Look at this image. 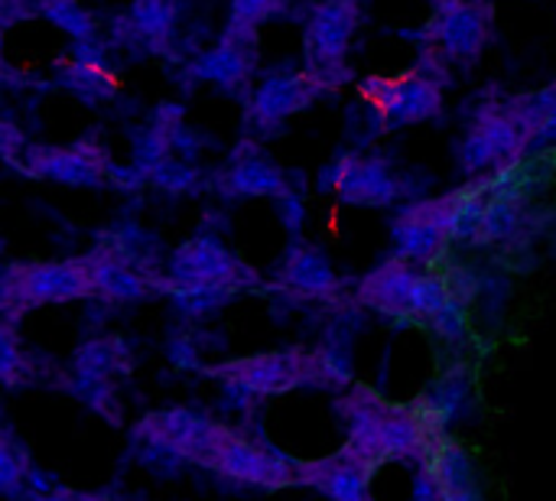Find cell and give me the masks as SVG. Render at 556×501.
<instances>
[{
  "mask_svg": "<svg viewBox=\"0 0 556 501\" xmlns=\"http://www.w3.org/2000/svg\"><path fill=\"white\" fill-rule=\"evenodd\" d=\"M33 479V469H29V456L26 450L13 440V434L7 430L3 434V447H0V486L7 496H13L20 486H26Z\"/></svg>",
  "mask_w": 556,
  "mask_h": 501,
  "instance_id": "24",
  "label": "cell"
},
{
  "mask_svg": "<svg viewBox=\"0 0 556 501\" xmlns=\"http://www.w3.org/2000/svg\"><path fill=\"white\" fill-rule=\"evenodd\" d=\"M59 85L85 101H104V98H114V91H117L114 72H111L104 52L94 46V39L75 42L72 59L59 65Z\"/></svg>",
  "mask_w": 556,
  "mask_h": 501,
  "instance_id": "20",
  "label": "cell"
},
{
  "mask_svg": "<svg viewBox=\"0 0 556 501\" xmlns=\"http://www.w3.org/2000/svg\"><path fill=\"white\" fill-rule=\"evenodd\" d=\"M23 501H117L111 496H98V492H72V489H52V492H42V496H33V499Z\"/></svg>",
  "mask_w": 556,
  "mask_h": 501,
  "instance_id": "29",
  "label": "cell"
},
{
  "mask_svg": "<svg viewBox=\"0 0 556 501\" xmlns=\"http://www.w3.org/2000/svg\"><path fill=\"white\" fill-rule=\"evenodd\" d=\"M300 469V486L319 489L329 501H371L368 486H371V469L339 450L336 456L313 460V463H296Z\"/></svg>",
  "mask_w": 556,
  "mask_h": 501,
  "instance_id": "19",
  "label": "cell"
},
{
  "mask_svg": "<svg viewBox=\"0 0 556 501\" xmlns=\"http://www.w3.org/2000/svg\"><path fill=\"white\" fill-rule=\"evenodd\" d=\"M492 13L489 3L472 0H437L433 16L424 29L430 49H437L446 62H476L489 42Z\"/></svg>",
  "mask_w": 556,
  "mask_h": 501,
  "instance_id": "10",
  "label": "cell"
},
{
  "mask_svg": "<svg viewBox=\"0 0 556 501\" xmlns=\"http://www.w3.org/2000/svg\"><path fill=\"white\" fill-rule=\"evenodd\" d=\"M212 430H215V421H208L205 414L189 411V408H169V411L147 414L134 427V437L140 443H150L153 450H163V453L195 463L205 440L212 437Z\"/></svg>",
  "mask_w": 556,
  "mask_h": 501,
  "instance_id": "15",
  "label": "cell"
},
{
  "mask_svg": "<svg viewBox=\"0 0 556 501\" xmlns=\"http://www.w3.org/2000/svg\"><path fill=\"white\" fill-rule=\"evenodd\" d=\"M195 466H205L228 483L257 486V489L300 486V469L293 460H287L274 447L251 440V437H244L231 427H222V424H215V430L205 440Z\"/></svg>",
  "mask_w": 556,
  "mask_h": 501,
  "instance_id": "6",
  "label": "cell"
},
{
  "mask_svg": "<svg viewBox=\"0 0 556 501\" xmlns=\"http://www.w3.org/2000/svg\"><path fill=\"white\" fill-rule=\"evenodd\" d=\"M531 147H538L534 104L531 95H518L479 104L456 156L459 170L476 179L518 166Z\"/></svg>",
  "mask_w": 556,
  "mask_h": 501,
  "instance_id": "3",
  "label": "cell"
},
{
  "mask_svg": "<svg viewBox=\"0 0 556 501\" xmlns=\"http://www.w3.org/2000/svg\"><path fill=\"white\" fill-rule=\"evenodd\" d=\"M127 26L150 52L166 49L176 26V0H134L127 13Z\"/></svg>",
  "mask_w": 556,
  "mask_h": 501,
  "instance_id": "22",
  "label": "cell"
},
{
  "mask_svg": "<svg viewBox=\"0 0 556 501\" xmlns=\"http://www.w3.org/2000/svg\"><path fill=\"white\" fill-rule=\"evenodd\" d=\"M85 261L91 267V280H94L98 300H108V303H137V300H147V297H156V293L166 297V277L147 274L140 267L114 258L101 245L91 248L85 254Z\"/></svg>",
  "mask_w": 556,
  "mask_h": 501,
  "instance_id": "16",
  "label": "cell"
},
{
  "mask_svg": "<svg viewBox=\"0 0 556 501\" xmlns=\"http://www.w3.org/2000/svg\"><path fill=\"white\" fill-rule=\"evenodd\" d=\"M0 368H3V385H20V372L29 378V362L26 355H20L16 349V336H13V323H3V342H0Z\"/></svg>",
  "mask_w": 556,
  "mask_h": 501,
  "instance_id": "28",
  "label": "cell"
},
{
  "mask_svg": "<svg viewBox=\"0 0 556 501\" xmlns=\"http://www.w3.org/2000/svg\"><path fill=\"white\" fill-rule=\"evenodd\" d=\"M472 3H489V0H472Z\"/></svg>",
  "mask_w": 556,
  "mask_h": 501,
  "instance_id": "30",
  "label": "cell"
},
{
  "mask_svg": "<svg viewBox=\"0 0 556 501\" xmlns=\"http://www.w3.org/2000/svg\"><path fill=\"white\" fill-rule=\"evenodd\" d=\"M23 16H46L49 23H55L62 33H68L75 42L94 39V23L88 16L85 7H78V0H20Z\"/></svg>",
  "mask_w": 556,
  "mask_h": 501,
  "instance_id": "23",
  "label": "cell"
},
{
  "mask_svg": "<svg viewBox=\"0 0 556 501\" xmlns=\"http://www.w3.org/2000/svg\"><path fill=\"white\" fill-rule=\"evenodd\" d=\"M254 39H257V33L228 23L222 39L192 62V75L202 82H212L218 88H228V91L244 88V82L254 72Z\"/></svg>",
  "mask_w": 556,
  "mask_h": 501,
  "instance_id": "17",
  "label": "cell"
},
{
  "mask_svg": "<svg viewBox=\"0 0 556 501\" xmlns=\"http://www.w3.org/2000/svg\"><path fill=\"white\" fill-rule=\"evenodd\" d=\"M358 95L365 104H371L375 117L381 121V130L424 124L443 111V85L417 68L394 78L368 75L358 82Z\"/></svg>",
  "mask_w": 556,
  "mask_h": 501,
  "instance_id": "8",
  "label": "cell"
},
{
  "mask_svg": "<svg viewBox=\"0 0 556 501\" xmlns=\"http://www.w3.org/2000/svg\"><path fill=\"white\" fill-rule=\"evenodd\" d=\"M453 300V290L446 280L424 274L414 261L388 258L378 264L362 284H358V303L391 316V320H410L430 326V320Z\"/></svg>",
  "mask_w": 556,
  "mask_h": 501,
  "instance_id": "4",
  "label": "cell"
},
{
  "mask_svg": "<svg viewBox=\"0 0 556 501\" xmlns=\"http://www.w3.org/2000/svg\"><path fill=\"white\" fill-rule=\"evenodd\" d=\"M150 179H153L160 189H166V192H189V189H195L199 173H195L192 166L179 163V160H163V163L153 166Z\"/></svg>",
  "mask_w": 556,
  "mask_h": 501,
  "instance_id": "26",
  "label": "cell"
},
{
  "mask_svg": "<svg viewBox=\"0 0 556 501\" xmlns=\"http://www.w3.org/2000/svg\"><path fill=\"white\" fill-rule=\"evenodd\" d=\"M257 284V271L212 235H199L179 245L166 271V297L189 316L212 313Z\"/></svg>",
  "mask_w": 556,
  "mask_h": 501,
  "instance_id": "1",
  "label": "cell"
},
{
  "mask_svg": "<svg viewBox=\"0 0 556 501\" xmlns=\"http://www.w3.org/2000/svg\"><path fill=\"white\" fill-rule=\"evenodd\" d=\"M362 23V0H319L303 29V72H309L323 91H336L349 82V49Z\"/></svg>",
  "mask_w": 556,
  "mask_h": 501,
  "instance_id": "7",
  "label": "cell"
},
{
  "mask_svg": "<svg viewBox=\"0 0 556 501\" xmlns=\"http://www.w3.org/2000/svg\"><path fill=\"white\" fill-rule=\"evenodd\" d=\"M466 303L453 293V300L430 320V329L443 339V342H459L466 336Z\"/></svg>",
  "mask_w": 556,
  "mask_h": 501,
  "instance_id": "27",
  "label": "cell"
},
{
  "mask_svg": "<svg viewBox=\"0 0 556 501\" xmlns=\"http://www.w3.org/2000/svg\"><path fill=\"white\" fill-rule=\"evenodd\" d=\"M456 218H459V189L407 205L391 225V241L397 258L414 264L437 261L446 251V245L456 241Z\"/></svg>",
  "mask_w": 556,
  "mask_h": 501,
  "instance_id": "9",
  "label": "cell"
},
{
  "mask_svg": "<svg viewBox=\"0 0 556 501\" xmlns=\"http://www.w3.org/2000/svg\"><path fill=\"white\" fill-rule=\"evenodd\" d=\"M319 186L332 196H339L342 202L352 205H391L401 199V179L394 173V166L384 156L375 153H342L332 166L323 170Z\"/></svg>",
  "mask_w": 556,
  "mask_h": 501,
  "instance_id": "11",
  "label": "cell"
},
{
  "mask_svg": "<svg viewBox=\"0 0 556 501\" xmlns=\"http://www.w3.org/2000/svg\"><path fill=\"white\" fill-rule=\"evenodd\" d=\"M215 189L225 199H290L287 173L254 143H241L231 153L228 166L215 176Z\"/></svg>",
  "mask_w": 556,
  "mask_h": 501,
  "instance_id": "14",
  "label": "cell"
},
{
  "mask_svg": "<svg viewBox=\"0 0 556 501\" xmlns=\"http://www.w3.org/2000/svg\"><path fill=\"white\" fill-rule=\"evenodd\" d=\"M72 372L75 381H98V385H114V375H127L130 372V349L124 339L117 336H104V339H91L85 342L75 359H72Z\"/></svg>",
  "mask_w": 556,
  "mask_h": 501,
  "instance_id": "21",
  "label": "cell"
},
{
  "mask_svg": "<svg viewBox=\"0 0 556 501\" xmlns=\"http://www.w3.org/2000/svg\"><path fill=\"white\" fill-rule=\"evenodd\" d=\"M16 170L36 179H52L65 186H104L111 183V160L108 153L91 143H65V147H49V143H26V150L16 160Z\"/></svg>",
  "mask_w": 556,
  "mask_h": 501,
  "instance_id": "12",
  "label": "cell"
},
{
  "mask_svg": "<svg viewBox=\"0 0 556 501\" xmlns=\"http://www.w3.org/2000/svg\"><path fill=\"white\" fill-rule=\"evenodd\" d=\"M287 0H228L231 10V26L257 33L261 23H267L277 10H283Z\"/></svg>",
  "mask_w": 556,
  "mask_h": 501,
  "instance_id": "25",
  "label": "cell"
},
{
  "mask_svg": "<svg viewBox=\"0 0 556 501\" xmlns=\"http://www.w3.org/2000/svg\"><path fill=\"white\" fill-rule=\"evenodd\" d=\"M277 287L300 300H332L339 293V277L332 261L316 245H296L287 251L274 274Z\"/></svg>",
  "mask_w": 556,
  "mask_h": 501,
  "instance_id": "18",
  "label": "cell"
},
{
  "mask_svg": "<svg viewBox=\"0 0 556 501\" xmlns=\"http://www.w3.org/2000/svg\"><path fill=\"white\" fill-rule=\"evenodd\" d=\"M319 95H326V91L309 72H274V75L261 78V85L254 88V95L248 101V121L257 130H274L287 117L306 111Z\"/></svg>",
  "mask_w": 556,
  "mask_h": 501,
  "instance_id": "13",
  "label": "cell"
},
{
  "mask_svg": "<svg viewBox=\"0 0 556 501\" xmlns=\"http://www.w3.org/2000/svg\"><path fill=\"white\" fill-rule=\"evenodd\" d=\"M202 372L212 381H222L225 388L248 398H274L296 388H342L352 378L349 362L329 349H313V352L287 349V352L248 355V359L205 365Z\"/></svg>",
  "mask_w": 556,
  "mask_h": 501,
  "instance_id": "2",
  "label": "cell"
},
{
  "mask_svg": "<svg viewBox=\"0 0 556 501\" xmlns=\"http://www.w3.org/2000/svg\"><path fill=\"white\" fill-rule=\"evenodd\" d=\"M68 300H98L91 267L81 258L46 261V264H7L0 280V310L3 323H16L26 310Z\"/></svg>",
  "mask_w": 556,
  "mask_h": 501,
  "instance_id": "5",
  "label": "cell"
}]
</instances>
